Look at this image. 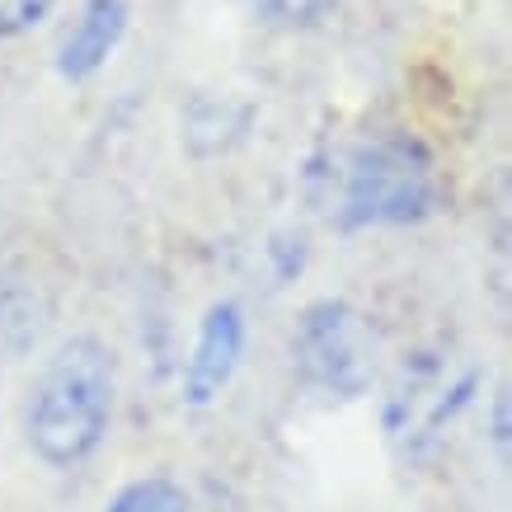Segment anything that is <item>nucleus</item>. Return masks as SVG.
<instances>
[{"mask_svg": "<svg viewBox=\"0 0 512 512\" xmlns=\"http://www.w3.org/2000/svg\"><path fill=\"white\" fill-rule=\"evenodd\" d=\"M113 423V353L90 334L66 339L43 362L24 409V437L52 470L85 466Z\"/></svg>", "mask_w": 512, "mask_h": 512, "instance_id": "nucleus-1", "label": "nucleus"}, {"mask_svg": "<svg viewBox=\"0 0 512 512\" xmlns=\"http://www.w3.org/2000/svg\"><path fill=\"white\" fill-rule=\"evenodd\" d=\"M447 202L442 170L414 132H376L357 141L339 170L334 226L339 231H400L433 221Z\"/></svg>", "mask_w": 512, "mask_h": 512, "instance_id": "nucleus-2", "label": "nucleus"}, {"mask_svg": "<svg viewBox=\"0 0 512 512\" xmlns=\"http://www.w3.org/2000/svg\"><path fill=\"white\" fill-rule=\"evenodd\" d=\"M475 390H480V367L447 343L404 353L381 395V433L390 451L404 461L433 456L447 428L475 400Z\"/></svg>", "mask_w": 512, "mask_h": 512, "instance_id": "nucleus-3", "label": "nucleus"}, {"mask_svg": "<svg viewBox=\"0 0 512 512\" xmlns=\"http://www.w3.org/2000/svg\"><path fill=\"white\" fill-rule=\"evenodd\" d=\"M292 372L329 404L362 400L381 372V334L372 315L343 296H320L301 306L292 329Z\"/></svg>", "mask_w": 512, "mask_h": 512, "instance_id": "nucleus-4", "label": "nucleus"}, {"mask_svg": "<svg viewBox=\"0 0 512 512\" xmlns=\"http://www.w3.org/2000/svg\"><path fill=\"white\" fill-rule=\"evenodd\" d=\"M245 311L240 301H212L198 320L193 348L184 362V404L188 409H207L226 395V386L240 372V357H245Z\"/></svg>", "mask_w": 512, "mask_h": 512, "instance_id": "nucleus-5", "label": "nucleus"}, {"mask_svg": "<svg viewBox=\"0 0 512 512\" xmlns=\"http://www.w3.org/2000/svg\"><path fill=\"white\" fill-rule=\"evenodd\" d=\"M127 29H132V0H85L57 43V76L71 85L94 80L123 47Z\"/></svg>", "mask_w": 512, "mask_h": 512, "instance_id": "nucleus-6", "label": "nucleus"}, {"mask_svg": "<svg viewBox=\"0 0 512 512\" xmlns=\"http://www.w3.org/2000/svg\"><path fill=\"white\" fill-rule=\"evenodd\" d=\"M104 512H188V494L170 475H141V480L123 484L104 503Z\"/></svg>", "mask_w": 512, "mask_h": 512, "instance_id": "nucleus-7", "label": "nucleus"}, {"mask_svg": "<svg viewBox=\"0 0 512 512\" xmlns=\"http://www.w3.org/2000/svg\"><path fill=\"white\" fill-rule=\"evenodd\" d=\"M249 5L273 29H315L320 19L339 10V0H249Z\"/></svg>", "mask_w": 512, "mask_h": 512, "instance_id": "nucleus-8", "label": "nucleus"}, {"mask_svg": "<svg viewBox=\"0 0 512 512\" xmlns=\"http://www.w3.org/2000/svg\"><path fill=\"white\" fill-rule=\"evenodd\" d=\"M57 10V0H0V43L24 38Z\"/></svg>", "mask_w": 512, "mask_h": 512, "instance_id": "nucleus-9", "label": "nucleus"}]
</instances>
